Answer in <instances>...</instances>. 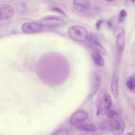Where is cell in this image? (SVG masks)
<instances>
[{
    "label": "cell",
    "mask_w": 135,
    "mask_h": 135,
    "mask_svg": "<svg viewBox=\"0 0 135 135\" xmlns=\"http://www.w3.org/2000/svg\"><path fill=\"white\" fill-rule=\"evenodd\" d=\"M22 31L26 33H38L42 31L43 27L41 24L35 23L26 22L22 25Z\"/></svg>",
    "instance_id": "7"
},
{
    "label": "cell",
    "mask_w": 135,
    "mask_h": 135,
    "mask_svg": "<svg viewBox=\"0 0 135 135\" xmlns=\"http://www.w3.org/2000/svg\"><path fill=\"white\" fill-rule=\"evenodd\" d=\"M115 37H116V46L117 49L119 53H121L124 46V34L118 35Z\"/></svg>",
    "instance_id": "11"
},
{
    "label": "cell",
    "mask_w": 135,
    "mask_h": 135,
    "mask_svg": "<svg viewBox=\"0 0 135 135\" xmlns=\"http://www.w3.org/2000/svg\"><path fill=\"white\" fill-rule=\"evenodd\" d=\"M68 33L71 38L80 42L85 41L88 37L87 29L80 26H74L70 27L68 30Z\"/></svg>",
    "instance_id": "2"
},
{
    "label": "cell",
    "mask_w": 135,
    "mask_h": 135,
    "mask_svg": "<svg viewBox=\"0 0 135 135\" xmlns=\"http://www.w3.org/2000/svg\"><path fill=\"white\" fill-rule=\"evenodd\" d=\"M80 135H94V133L93 132H88Z\"/></svg>",
    "instance_id": "25"
},
{
    "label": "cell",
    "mask_w": 135,
    "mask_h": 135,
    "mask_svg": "<svg viewBox=\"0 0 135 135\" xmlns=\"http://www.w3.org/2000/svg\"><path fill=\"white\" fill-rule=\"evenodd\" d=\"M126 135H133L132 134H127Z\"/></svg>",
    "instance_id": "28"
},
{
    "label": "cell",
    "mask_w": 135,
    "mask_h": 135,
    "mask_svg": "<svg viewBox=\"0 0 135 135\" xmlns=\"http://www.w3.org/2000/svg\"><path fill=\"white\" fill-rule=\"evenodd\" d=\"M100 128L104 130H110V122L108 121H103L100 125Z\"/></svg>",
    "instance_id": "17"
},
{
    "label": "cell",
    "mask_w": 135,
    "mask_h": 135,
    "mask_svg": "<svg viewBox=\"0 0 135 135\" xmlns=\"http://www.w3.org/2000/svg\"><path fill=\"white\" fill-rule=\"evenodd\" d=\"M118 74L116 72L113 75L111 87L112 93L115 99H117L118 97Z\"/></svg>",
    "instance_id": "10"
},
{
    "label": "cell",
    "mask_w": 135,
    "mask_h": 135,
    "mask_svg": "<svg viewBox=\"0 0 135 135\" xmlns=\"http://www.w3.org/2000/svg\"><path fill=\"white\" fill-rule=\"evenodd\" d=\"M105 107L110 109L112 105L111 99L110 95L108 93H105L104 96Z\"/></svg>",
    "instance_id": "16"
},
{
    "label": "cell",
    "mask_w": 135,
    "mask_h": 135,
    "mask_svg": "<svg viewBox=\"0 0 135 135\" xmlns=\"http://www.w3.org/2000/svg\"><path fill=\"white\" fill-rule=\"evenodd\" d=\"M70 72L69 64L61 56L55 55L45 56L37 62L36 72L39 79L48 86L60 85L66 80Z\"/></svg>",
    "instance_id": "1"
},
{
    "label": "cell",
    "mask_w": 135,
    "mask_h": 135,
    "mask_svg": "<svg viewBox=\"0 0 135 135\" xmlns=\"http://www.w3.org/2000/svg\"><path fill=\"white\" fill-rule=\"evenodd\" d=\"M135 76L133 75L129 76L127 79L126 85L128 88L133 92L135 91Z\"/></svg>",
    "instance_id": "15"
},
{
    "label": "cell",
    "mask_w": 135,
    "mask_h": 135,
    "mask_svg": "<svg viewBox=\"0 0 135 135\" xmlns=\"http://www.w3.org/2000/svg\"><path fill=\"white\" fill-rule=\"evenodd\" d=\"M89 45L91 49L100 55H104L106 53L104 48L100 44L98 38L95 35L90 36L88 39Z\"/></svg>",
    "instance_id": "5"
},
{
    "label": "cell",
    "mask_w": 135,
    "mask_h": 135,
    "mask_svg": "<svg viewBox=\"0 0 135 135\" xmlns=\"http://www.w3.org/2000/svg\"><path fill=\"white\" fill-rule=\"evenodd\" d=\"M122 34H124V29L123 27H119L114 31L113 35L114 37H116L118 35Z\"/></svg>",
    "instance_id": "18"
},
{
    "label": "cell",
    "mask_w": 135,
    "mask_h": 135,
    "mask_svg": "<svg viewBox=\"0 0 135 135\" xmlns=\"http://www.w3.org/2000/svg\"><path fill=\"white\" fill-rule=\"evenodd\" d=\"M118 116L112 119L110 122V130L115 135H121L123 132L125 127L124 122Z\"/></svg>",
    "instance_id": "3"
},
{
    "label": "cell",
    "mask_w": 135,
    "mask_h": 135,
    "mask_svg": "<svg viewBox=\"0 0 135 135\" xmlns=\"http://www.w3.org/2000/svg\"><path fill=\"white\" fill-rule=\"evenodd\" d=\"M68 132L65 129H60L56 131L52 135H67Z\"/></svg>",
    "instance_id": "19"
},
{
    "label": "cell",
    "mask_w": 135,
    "mask_h": 135,
    "mask_svg": "<svg viewBox=\"0 0 135 135\" xmlns=\"http://www.w3.org/2000/svg\"><path fill=\"white\" fill-rule=\"evenodd\" d=\"M65 22L63 20L53 16H48L42 19L40 24L44 26L54 27L64 25Z\"/></svg>",
    "instance_id": "4"
},
{
    "label": "cell",
    "mask_w": 135,
    "mask_h": 135,
    "mask_svg": "<svg viewBox=\"0 0 135 135\" xmlns=\"http://www.w3.org/2000/svg\"><path fill=\"white\" fill-rule=\"evenodd\" d=\"M131 1H132V2H134L135 1L134 0H131Z\"/></svg>",
    "instance_id": "27"
},
{
    "label": "cell",
    "mask_w": 135,
    "mask_h": 135,
    "mask_svg": "<svg viewBox=\"0 0 135 135\" xmlns=\"http://www.w3.org/2000/svg\"><path fill=\"white\" fill-rule=\"evenodd\" d=\"M14 12V8L11 5L8 4H0V21L10 18Z\"/></svg>",
    "instance_id": "9"
},
{
    "label": "cell",
    "mask_w": 135,
    "mask_h": 135,
    "mask_svg": "<svg viewBox=\"0 0 135 135\" xmlns=\"http://www.w3.org/2000/svg\"><path fill=\"white\" fill-rule=\"evenodd\" d=\"M115 1V0H109L106 1L108 2H112L113 1Z\"/></svg>",
    "instance_id": "26"
},
{
    "label": "cell",
    "mask_w": 135,
    "mask_h": 135,
    "mask_svg": "<svg viewBox=\"0 0 135 135\" xmlns=\"http://www.w3.org/2000/svg\"><path fill=\"white\" fill-rule=\"evenodd\" d=\"M92 58L93 61L96 65L100 66L104 65V60L100 55L97 53H94L92 54Z\"/></svg>",
    "instance_id": "14"
},
{
    "label": "cell",
    "mask_w": 135,
    "mask_h": 135,
    "mask_svg": "<svg viewBox=\"0 0 135 135\" xmlns=\"http://www.w3.org/2000/svg\"><path fill=\"white\" fill-rule=\"evenodd\" d=\"M18 11L20 12H24L26 10V6L24 3H18L17 6Z\"/></svg>",
    "instance_id": "20"
},
{
    "label": "cell",
    "mask_w": 135,
    "mask_h": 135,
    "mask_svg": "<svg viewBox=\"0 0 135 135\" xmlns=\"http://www.w3.org/2000/svg\"><path fill=\"white\" fill-rule=\"evenodd\" d=\"M73 4L76 10L82 13H86L88 12L91 6L90 2L87 0H74Z\"/></svg>",
    "instance_id": "8"
},
{
    "label": "cell",
    "mask_w": 135,
    "mask_h": 135,
    "mask_svg": "<svg viewBox=\"0 0 135 135\" xmlns=\"http://www.w3.org/2000/svg\"><path fill=\"white\" fill-rule=\"evenodd\" d=\"M104 22L102 20H98L96 23V27L97 30H99L100 28L101 25Z\"/></svg>",
    "instance_id": "23"
},
{
    "label": "cell",
    "mask_w": 135,
    "mask_h": 135,
    "mask_svg": "<svg viewBox=\"0 0 135 135\" xmlns=\"http://www.w3.org/2000/svg\"><path fill=\"white\" fill-rule=\"evenodd\" d=\"M107 25L109 28H111L112 26V21L110 20H109L107 22Z\"/></svg>",
    "instance_id": "24"
},
{
    "label": "cell",
    "mask_w": 135,
    "mask_h": 135,
    "mask_svg": "<svg viewBox=\"0 0 135 135\" xmlns=\"http://www.w3.org/2000/svg\"><path fill=\"white\" fill-rule=\"evenodd\" d=\"M79 130L88 132H94L96 130L94 126L91 124H81L76 126Z\"/></svg>",
    "instance_id": "13"
},
{
    "label": "cell",
    "mask_w": 135,
    "mask_h": 135,
    "mask_svg": "<svg viewBox=\"0 0 135 135\" xmlns=\"http://www.w3.org/2000/svg\"><path fill=\"white\" fill-rule=\"evenodd\" d=\"M99 113L102 115L106 116L112 119L118 116V114L116 111L108 109L105 107L100 110Z\"/></svg>",
    "instance_id": "12"
},
{
    "label": "cell",
    "mask_w": 135,
    "mask_h": 135,
    "mask_svg": "<svg viewBox=\"0 0 135 135\" xmlns=\"http://www.w3.org/2000/svg\"><path fill=\"white\" fill-rule=\"evenodd\" d=\"M88 116V113L83 110H79L74 113L71 116L70 122L73 125L78 126L84 122Z\"/></svg>",
    "instance_id": "6"
},
{
    "label": "cell",
    "mask_w": 135,
    "mask_h": 135,
    "mask_svg": "<svg viewBox=\"0 0 135 135\" xmlns=\"http://www.w3.org/2000/svg\"><path fill=\"white\" fill-rule=\"evenodd\" d=\"M127 15V12L124 9H122L120 11L119 16L124 18Z\"/></svg>",
    "instance_id": "22"
},
{
    "label": "cell",
    "mask_w": 135,
    "mask_h": 135,
    "mask_svg": "<svg viewBox=\"0 0 135 135\" xmlns=\"http://www.w3.org/2000/svg\"><path fill=\"white\" fill-rule=\"evenodd\" d=\"M52 10L54 11L57 12L64 16H66L65 13L61 9L58 7H54L52 8Z\"/></svg>",
    "instance_id": "21"
}]
</instances>
